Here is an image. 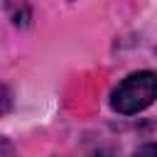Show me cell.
<instances>
[{"mask_svg": "<svg viewBox=\"0 0 157 157\" xmlns=\"http://www.w3.org/2000/svg\"><path fill=\"white\" fill-rule=\"evenodd\" d=\"M93 157H113V152H108V150H101V152H96Z\"/></svg>", "mask_w": 157, "mask_h": 157, "instance_id": "obj_5", "label": "cell"}, {"mask_svg": "<svg viewBox=\"0 0 157 157\" xmlns=\"http://www.w3.org/2000/svg\"><path fill=\"white\" fill-rule=\"evenodd\" d=\"M157 98V74L155 71H135L128 78L118 83V88L110 93L113 110L123 115H132L145 110Z\"/></svg>", "mask_w": 157, "mask_h": 157, "instance_id": "obj_1", "label": "cell"}, {"mask_svg": "<svg viewBox=\"0 0 157 157\" xmlns=\"http://www.w3.org/2000/svg\"><path fill=\"white\" fill-rule=\"evenodd\" d=\"M0 155H10V145H7L2 137H0Z\"/></svg>", "mask_w": 157, "mask_h": 157, "instance_id": "obj_4", "label": "cell"}, {"mask_svg": "<svg viewBox=\"0 0 157 157\" xmlns=\"http://www.w3.org/2000/svg\"><path fill=\"white\" fill-rule=\"evenodd\" d=\"M10 108H12V93L5 83H0V115H5Z\"/></svg>", "mask_w": 157, "mask_h": 157, "instance_id": "obj_2", "label": "cell"}, {"mask_svg": "<svg viewBox=\"0 0 157 157\" xmlns=\"http://www.w3.org/2000/svg\"><path fill=\"white\" fill-rule=\"evenodd\" d=\"M135 157H157V142H147L135 150Z\"/></svg>", "mask_w": 157, "mask_h": 157, "instance_id": "obj_3", "label": "cell"}]
</instances>
